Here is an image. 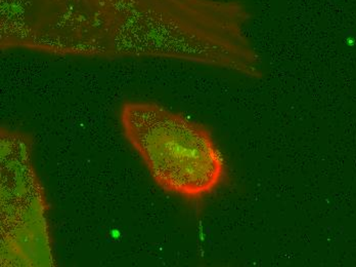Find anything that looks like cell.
Masks as SVG:
<instances>
[{
	"instance_id": "cell-1",
	"label": "cell",
	"mask_w": 356,
	"mask_h": 267,
	"mask_svg": "<svg viewBox=\"0 0 356 267\" xmlns=\"http://www.w3.org/2000/svg\"><path fill=\"white\" fill-rule=\"evenodd\" d=\"M2 51L60 57L168 59L244 77L261 56L241 0H0Z\"/></svg>"
},
{
	"instance_id": "cell-2",
	"label": "cell",
	"mask_w": 356,
	"mask_h": 267,
	"mask_svg": "<svg viewBox=\"0 0 356 267\" xmlns=\"http://www.w3.org/2000/svg\"><path fill=\"white\" fill-rule=\"evenodd\" d=\"M119 121L126 140L165 192L202 201L227 180V160L203 123L151 101L125 102Z\"/></svg>"
},
{
	"instance_id": "cell-3",
	"label": "cell",
	"mask_w": 356,
	"mask_h": 267,
	"mask_svg": "<svg viewBox=\"0 0 356 267\" xmlns=\"http://www.w3.org/2000/svg\"><path fill=\"white\" fill-rule=\"evenodd\" d=\"M1 257L17 266H53L44 188L27 134L1 128Z\"/></svg>"
}]
</instances>
